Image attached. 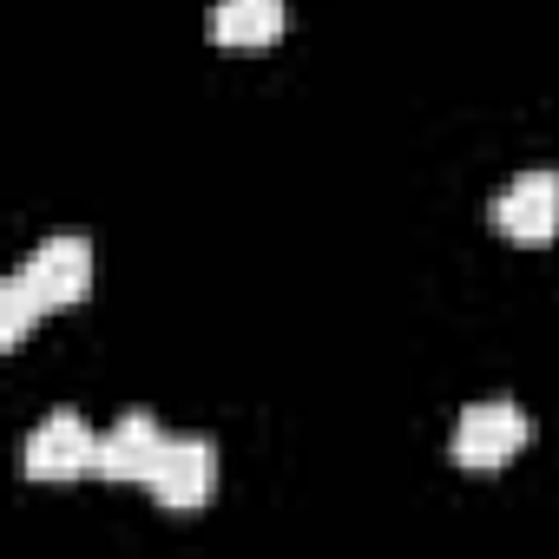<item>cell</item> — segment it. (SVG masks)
<instances>
[{
    "label": "cell",
    "instance_id": "6",
    "mask_svg": "<svg viewBox=\"0 0 559 559\" xmlns=\"http://www.w3.org/2000/svg\"><path fill=\"white\" fill-rule=\"evenodd\" d=\"M165 448H171V435L152 421V415H119V428L99 441V467L93 474H106V480H152L158 474V461H165Z\"/></svg>",
    "mask_w": 559,
    "mask_h": 559
},
{
    "label": "cell",
    "instance_id": "7",
    "mask_svg": "<svg viewBox=\"0 0 559 559\" xmlns=\"http://www.w3.org/2000/svg\"><path fill=\"white\" fill-rule=\"evenodd\" d=\"M276 34H284V0H217L211 8L217 47H276Z\"/></svg>",
    "mask_w": 559,
    "mask_h": 559
},
{
    "label": "cell",
    "instance_id": "4",
    "mask_svg": "<svg viewBox=\"0 0 559 559\" xmlns=\"http://www.w3.org/2000/svg\"><path fill=\"white\" fill-rule=\"evenodd\" d=\"M493 230L513 243H546L559 237V171H520L493 191Z\"/></svg>",
    "mask_w": 559,
    "mask_h": 559
},
{
    "label": "cell",
    "instance_id": "8",
    "mask_svg": "<svg viewBox=\"0 0 559 559\" xmlns=\"http://www.w3.org/2000/svg\"><path fill=\"white\" fill-rule=\"evenodd\" d=\"M40 310H47V304H40V290L27 284L21 270H14L8 284H0V343L14 349V343H21V336L34 330V317H40Z\"/></svg>",
    "mask_w": 559,
    "mask_h": 559
},
{
    "label": "cell",
    "instance_id": "2",
    "mask_svg": "<svg viewBox=\"0 0 559 559\" xmlns=\"http://www.w3.org/2000/svg\"><path fill=\"white\" fill-rule=\"evenodd\" d=\"M93 467H99V435L80 415H47L27 435V454H21V474L27 480H80Z\"/></svg>",
    "mask_w": 559,
    "mask_h": 559
},
{
    "label": "cell",
    "instance_id": "3",
    "mask_svg": "<svg viewBox=\"0 0 559 559\" xmlns=\"http://www.w3.org/2000/svg\"><path fill=\"white\" fill-rule=\"evenodd\" d=\"M145 487H152V500H158L165 513H198V507H211L217 448H211L204 435H171V448H165V461H158V474H152Z\"/></svg>",
    "mask_w": 559,
    "mask_h": 559
},
{
    "label": "cell",
    "instance_id": "5",
    "mask_svg": "<svg viewBox=\"0 0 559 559\" xmlns=\"http://www.w3.org/2000/svg\"><path fill=\"white\" fill-rule=\"evenodd\" d=\"M21 276L40 290L47 310H73L86 297V284H93V243L86 237H47V243H34Z\"/></svg>",
    "mask_w": 559,
    "mask_h": 559
},
{
    "label": "cell",
    "instance_id": "1",
    "mask_svg": "<svg viewBox=\"0 0 559 559\" xmlns=\"http://www.w3.org/2000/svg\"><path fill=\"white\" fill-rule=\"evenodd\" d=\"M526 441H533V421H526L513 402H474V408L461 415L448 454H454V467H467V474H493V467H507Z\"/></svg>",
    "mask_w": 559,
    "mask_h": 559
}]
</instances>
